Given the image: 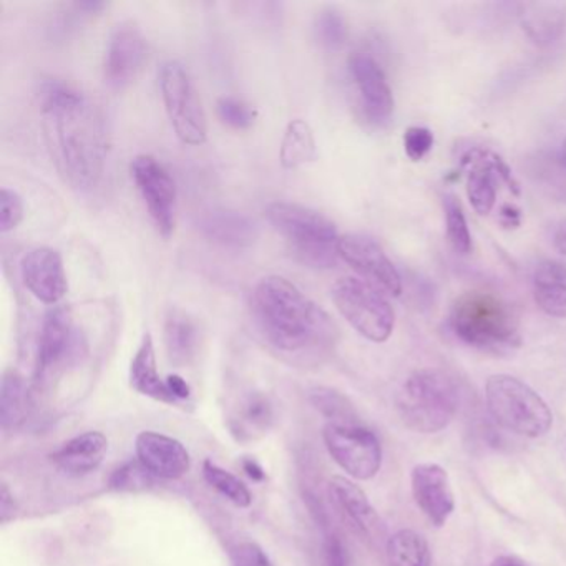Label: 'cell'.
Wrapping results in <instances>:
<instances>
[{"label": "cell", "instance_id": "cell-40", "mask_svg": "<svg viewBox=\"0 0 566 566\" xmlns=\"http://www.w3.org/2000/svg\"><path fill=\"white\" fill-rule=\"evenodd\" d=\"M324 555H326V566H350L349 552L344 545L343 539L336 533H331L324 545Z\"/></svg>", "mask_w": 566, "mask_h": 566}, {"label": "cell", "instance_id": "cell-28", "mask_svg": "<svg viewBox=\"0 0 566 566\" xmlns=\"http://www.w3.org/2000/svg\"><path fill=\"white\" fill-rule=\"evenodd\" d=\"M317 158L316 138L307 122L296 118L290 122L281 142L280 160L286 170H294L301 165Z\"/></svg>", "mask_w": 566, "mask_h": 566}, {"label": "cell", "instance_id": "cell-41", "mask_svg": "<svg viewBox=\"0 0 566 566\" xmlns=\"http://www.w3.org/2000/svg\"><path fill=\"white\" fill-rule=\"evenodd\" d=\"M18 513V502H15L14 493L9 490L8 483H2V492H0V520L2 523L11 522Z\"/></svg>", "mask_w": 566, "mask_h": 566}, {"label": "cell", "instance_id": "cell-33", "mask_svg": "<svg viewBox=\"0 0 566 566\" xmlns=\"http://www.w3.org/2000/svg\"><path fill=\"white\" fill-rule=\"evenodd\" d=\"M310 399L313 406L324 416L329 417L333 423H359L353 403L337 390L316 387L311 390Z\"/></svg>", "mask_w": 566, "mask_h": 566}, {"label": "cell", "instance_id": "cell-34", "mask_svg": "<svg viewBox=\"0 0 566 566\" xmlns=\"http://www.w3.org/2000/svg\"><path fill=\"white\" fill-rule=\"evenodd\" d=\"M314 38L326 51H339L347 41L346 19L337 9H323L314 19Z\"/></svg>", "mask_w": 566, "mask_h": 566}, {"label": "cell", "instance_id": "cell-43", "mask_svg": "<svg viewBox=\"0 0 566 566\" xmlns=\"http://www.w3.org/2000/svg\"><path fill=\"white\" fill-rule=\"evenodd\" d=\"M243 470L251 480H254V482H263V480L266 479V473H264L263 467H261L256 460L244 459Z\"/></svg>", "mask_w": 566, "mask_h": 566}, {"label": "cell", "instance_id": "cell-44", "mask_svg": "<svg viewBox=\"0 0 566 566\" xmlns=\"http://www.w3.org/2000/svg\"><path fill=\"white\" fill-rule=\"evenodd\" d=\"M553 244H555V250L558 251V253L565 254L566 256V220L562 221L558 230H556Z\"/></svg>", "mask_w": 566, "mask_h": 566}, {"label": "cell", "instance_id": "cell-23", "mask_svg": "<svg viewBox=\"0 0 566 566\" xmlns=\"http://www.w3.org/2000/svg\"><path fill=\"white\" fill-rule=\"evenodd\" d=\"M520 24L526 38L538 45L555 44L566 29V4L563 2H535L522 6Z\"/></svg>", "mask_w": 566, "mask_h": 566}, {"label": "cell", "instance_id": "cell-47", "mask_svg": "<svg viewBox=\"0 0 566 566\" xmlns=\"http://www.w3.org/2000/svg\"><path fill=\"white\" fill-rule=\"evenodd\" d=\"M562 157L565 158V161H566V138H565V142H563Z\"/></svg>", "mask_w": 566, "mask_h": 566}, {"label": "cell", "instance_id": "cell-20", "mask_svg": "<svg viewBox=\"0 0 566 566\" xmlns=\"http://www.w3.org/2000/svg\"><path fill=\"white\" fill-rule=\"evenodd\" d=\"M463 165L469 167L467 174V197L476 213H492L499 195L500 177L496 171L495 154L483 150H470L463 157Z\"/></svg>", "mask_w": 566, "mask_h": 566}, {"label": "cell", "instance_id": "cell-4", "mask_svg": "<svg viewBox=\"0 0 566 566\" xmlns=\"http://www.w3.org/2000/svg\"><path fill=\"white\" fill-rule=\"evenodd\" d=\"M462 402V387L455 376L442 369H419L410 374L397 396L400 419L417 433H437L455 419Z\"/></svg>", "mask_w": 566, "mask_h": 566}, {"label": "cell", "instance_id": "cell-29", "mask_svg": "<svg viewBox=\"0 0 566 566\" xmlns=\"http://www.w3.org/2000/svg\"><path fill=\"white\" fill-rule=\"evenodd\" d=\"M386 556L387 566H432L429 543L409 528L399 530L387 539Z\"/></svg>", "mask_w": 566, "mask_h": 566}, {"label": "cell", "instance_id": "cell-37", "mask_svg": "<svg viewBox=\"0 0 566 566\" xmlns=\"http://www.w3.org/2000/svg\"><path fill=\"white\" fill-rule=\"evenodd\" d=\"M24 200L18 191L2 188L0 191V233H11L24 220Z\"/></svg>", "mask_w": 566, "mask_h": 566}, {"label": "cell", "instance_id": "cell-12", "mask_svg": "<svg viewBox=\"0 0 566 566\" xmlns=\"http://www.w3.org/2000/svg\"><path fill=\"white\" fill-rule=\"evenodd\" d=\"M339 256L346 261L367 284L382 294L400 296L402 277L380 244L364 234H344L339 240Z\"/></svg>", "mask_w": 566, "mask_h": 566}, {"label": "cell", "instance_id": "cell-35", "mask_svg": "<svg viewBox=\"0 0 566 566\" xmlns=\"http://www.w3.org/2000/svg\"><path fill=\"white\" fill-rule=\"evenodd\" d=\"M217 114L221 124L233 128V130H248L253 127L258 118V112L248 102H244L243 98L231 97V95L218 101Z\"/></svg>", "mask_w": 566, "mask_h": 566}, {"label": "cell", "instance_id": "cell-8", "mask_svg": "<svg viewBox=\"0 0 566 566\" xmlns=\"http://www.w3.org/2000/svg\"><path fill=\"white\" fill-rule=\"evenodd\" d=\"M160 91L178 140L190 147L203 145L208 135L207 114L190 74L180 62L161 65Z\"/></svg>", "mask_w": 566, "mask_h": 566}, {"label": "cell", "instance_id": "cell-2", "mask_svg": "<svg viewBox=\"0 0 566 566\" xmlns=\"http://www.w3.org/2000/svg\"><path fill=\"white\" fill-rule=\"evenodd\" d=\"M251 314L266 343L287 356L326 353L339 333L333 317L283 276L254 286Z\"/></svg>", "mask_w": 566, "mask_h": 566}, {"label": "cell", "instance_id": "cell-7", "mask_svg": "<svg viewBox=\"0 0 566 566\" xmlns=\"http://www.w3.org/2000/svg\"><path fill=\"white\" fill-rule=\"evenodd\" d=\"M333 301L340 316L370 343L392 336L396 314L380 291L357 277H343L333 286Z\"/></svg>", "mask_w": 566, "mask_h": 566}, {"label": "cell", "instance_id": "cell-15", "mask_svg": "<svg viewBox=\"0 0 566 566\" xmlns=\"http://www.w3.org/2000/svg\"><path fill=\"white\" fill-rule=\"evenodd\" d=\"M410 486L413 502L426 518L437 528L446 525L455 510L449 472L439 463H417L410 473Z\"/></svg>", "mask_w": 566, "mask_h": 566}, {"label": "cell", "instance_id": "cell-5", "mask_svg": "<svg viewBox=\"0 0 566 566\" xmlns=\"http://www.w3.org/2000/svg\"><path fill=\"white\" fill-rule=\"evenodd\" d=\"M266 218L271 227L286 240L293 256L314 270H329L339 260V240L336 224L319 211L290 201L268 205Z\"/></svg>", "mask_w": 566, "mask_h": 566}, {"label": "cell", "instance_id": "cell-6", "mask_svg": "<svg viewBox=\"0 0 566 566\" xmlns=\"http://www.w3.org/2000/svg\"><path fill=\"white\" fill-rule=\"evenodd\" d=\"M485 402L492 419L515 436L539 439L553 427L548 403L528 384L509 374L489 377Z\"/></svg>", "mask_w": 566, "mask_h": 566}, {"label": "cell", "instance_id": "cell-19", "mask_svg": "<svg viewBox=\"0 0 566 566\" xmlns=\"http://www.w3.org/2000/svg\"><path fill=\"white\" fill-rule=\"evenodd\" d=\"M200 231L213 243L233 250L253 247L260 234L256 223L250 217L228 208L207 211L200 218Z\"/></svg>", "mask_w": 566, "mask_h": 566}, {"label": "cell", "instance_id": "cell-17", "mask_svg": "<svg viewBox=\"0 0 566 566\" xmlns=\"http://www.w3.org/2000/svg\"><path fill=\"white\" fill-rule=\"evenodd\" d=\"M137 459L155 479L180 480L190 472L191 459L180 440L145 430L135 439Z\"/></svg>", "mask_w": 566, "mask_h": 566}, {"label": "cell", "instance_id": "cell-3", "mask_svg": "<svg viewBox=\"0 0 566 566\" xmlns=\"http://www.w3.org/2000/svg\"><path fill=\"white\" fill-rule=\"evenodd\" d=\"M457 339L483 353L506 356L522 346L518 317L509 303L489 291H465L453 301L449 317Z\"/></svg>", "mask_w": 566, "mask_h": 566}, {"label": "cell", "instance_id": "cell-21", "mask_svg": "<svg viewBox=\"0 0 566 566\" xmlns=\"http://www.w3.org/2000/svg\"><path fill=\"white\" fill-rule=\"evenodd\" d=\"M107 450V437L92 430L67 440L61 449L52 453L51 459L69 475H87L102 465Z\"/></svg>", "mask_w": 566, "mask_h": 566}, {"label": "cell", "instance_id": "cell-22", "mask_svg": "<svg viewBox=\"0 0 566 566\" xmlns=\"http://www.w3.org/2000/svg\"><path fill=\"white\" fill-rule=\"evenodd\" d=\"M273 423L274 407L270 397L261 392H251L244 396L234 412H231L228 427L238 442L248 443L266 436Z\"/></svg>", "mask_w": 566, "mask_h": 566}, {"label": "cell", "instance_id": "cell-42", "mask_svg": "<svg viewBox=\"0 0 566 566\" xmlns=\"http://www.w3.org/2000/svg\"><path fill=\"white\" fill-rule=\"evenodd\" d=\"M167 384L168 389H170V392L174 394V397L178 400V403H180L181 400L190 399L191 389L184 377L177 376V374H171V376L167 377Z\"/></svg>", "mask_w": 566, "mask_h": 566}, {"label": "cell", "instance_id": "cell-45", "mask_svg": "<svg viewBox=\"0 0 566 566\" xmlns=\"http://www.w3.org/2000/svg\"><path fill=\"white\" fill-rule=\"evenodd\" d=\"M502 220L505 221V224H509V227H518L520 224V211L516 210V208L510 207V205H506V207H503L502 210Z\"/></svg>", "mask_w": 566, "mask_h": 566}, {"label": "cell", "instance_id": "cell-27", "mask_svg": "<svg viewBox=\"0 0 566 566\" xmlns=\"http://www.w3.org/2000/svg\"><path fill=\"white\" fill-rule=\"evenodd\" d=\"M526 175L553 201L566 205V161L555 154H536L525 161Z\"/></svg>", "mask_w": 566, "mask_h": 566}, {"label": "cell", "instance_id": "cell-38", "mask_svg": "<svg viewBox=\"0 0 566 566\" xmlns=\"http://www.w3.org/2000/svg\"><path fill=\"white\" fill-rule=\"evenodd\" d=\"M433 147V134L426 127L407 128L403 135V150L412 161H420Z\"/></svg>", "mask_w": 566, "mask_h": 566}, {"label": "cell", "instance_id": "cell-18", "mask_svg": "<svg viewBox=\"0 0 566 566\" xmlns=\"http://www.w3.org/2000/svg\"><path fill=\"white\" fill-rule=\"evenodd\" d=\"M329 496L334 509L343 516L344 522L367 539H376L382 535V520L367 499L364 490L346 479L333 476L329 482Z\"/></svg>", "mask_w": 566, "mask_h": 566}, {"label": "cell", "instance_id": "cell-32", "mask_svg": "<svg viewBox=\"0 0 566 566\" xmlns=\"http://www.w3.org/2000/svg\"><path fill=\"white\" fill-rule=\"evenodd\" d=\"M443 213H446L447 238L450 247L459 254H469L473 247L472 234H470L462 203L455 195L447 193L443 197Z\"/></svg>", "mask_w": 566, "mask_h": 566}, {"label": "cell", "instance_id": "cell-31", "mask_svg": "<svg viewBox=\"0 0 566 566\" xmlns=\"http://www.w3.org/2000/svg\"><path fill=\"white\" fill-rule=\"evenodd\" d=\"M203 476L207 480L208 485L213 486L218 493L230 500L233 505L240 506V509H248L253 502V495H251L250 489L241 482L238 476L233 473L227 472L221 469L217 463L207 460L203 463Z\"/></svg>", "mask_w": 566, "mask_h": 566}, {"label": "cell", "instance_id": "cell-36", "mask_svg": "<svg viewBox=\"0 0 566 566\" xmlns=\"http://www.w3.org/2000/svg\"><path fill=\"white\" fill-rule=\"evenodd\" d=\"M155 476L142 465L140 460L127 462L115 470L111 476V486L118 492H140L154 485Z\"/></svg>", "mask_w": 566, "mask_h": 566}, {"label": "cell", "instance_id": "cell-16", "mask_svg": "<svg viewBox=\"0 0 566 566\" xmlns=\"http://www.w3.org/2000/svg\"><path fill=\"white\" fill-rule=\"evenodd\" d=\"M21 276L32 296L44 304H57L69 290L64 260L54 248H34L21 260Z\"/></svg>", "mask_w": 566, "mask_h": 566}, {"label": "cell", "instance_id": "cell-11", "mask_svg": "<svg viewBox=\"0 0 566 566\" xmlns=\"http://www.w3.org/2000/svg\"><path fill=\"white\" fill-rule=\"evenodd\" d=\"M130 171L155 227L170 238L177 224V185L170 171L151 155L135 158Z\"/></svg>", "mask_w": 566, "mask_h": 566}, {"label": "cell", "instance_id": "cell-30", "mask_svg": "<svg viewBox=\"0 0 566 566\" xmlns=\"http://www.w3.org/2000/svg\"><path fill=\"white\" fill-rule=\"evenodd\" d=\"M29 390L18 373H6L0 390V423L2 429H18L28 412Z\"/></svg>", "mask_w": 566, "mask_h": 566}, {"label": "cell", "instance_id": "cell-24", "mask_svg": "<svg viewBox=\"0 0 566 566\" xmlns=\"http://www.w3.org/2000/svg\"><path fill=\"white\" fill-rule=\"evenodd\" d=\"M130 386L142 396L150 397L158 402L178 406V400L168 389L167 379L158 374L157 354H155L154 337L145 334L140 347L135 353L130 364Z\"/></svg>", "mask_w": 566, "mask_h": 566}, {"label": "cell", "instance_id": "cell-9", "mask_svg": "<svg viewBox=\"0 0 566 566\" xmlns=\"http://www.w3.org/2000/svg\"><path fill=\"white\" fill-rule=\"evenodd\" d=\"M324 443L334 462L356 480L374 479L382 467L379 437L360 423H327Z\"/></svg>", "mask_w": 566, "mask_h": 566}, {"label": "cell", "instance_id": "cell-26", "mask_svg": "<svg viewBox=\"0 0 566 566\" xmlns=\"http://www.w3.org/2000/svg\"><path fill=\"white\" fill-rule=\"evenodd\" d=\"M165 347L175 366H187L195 359L200 346V331L190 314L171 307L165 317Z\"/></svg>", "mask_w": 566, "mask_h": 566}, {"label": "cell", "instance_id": "cell-1", "mask_svg": "<svg viewBox=\"0 0 566 566\" xmlns=\"http://www.w3.org/2000/svg\"><path fill=\"white\" fill-rule=\"evenodd\" d=\"M39 102L59 170L75 190H94L107 158V132L97 105L61 78L42 82Z\"/></svg>", "mask_w": 566, "mask_h": 566}, {"label": "cell", "instance_id": "cell-13", "mask_svg": "<svg viewBox=\"0 0 566 566\" xmlns=\"http://www.w3.org/2000/svg\"><path fill=\"white\" fill-rule=\"evenodd\" d=\"M347 65L359 94L364 118L374 127H384L389 124L396 102L379 62L367 52H354Z\"/></svg>", "mask_w": 566, "mask_h": 566}, {"label": "cell", "instance_id": "cell-46", "mask_svg": "<svg viewBox=\"0 0 566 566\" xmlns=\"http://www.w3.org/2000/svg\"><path fill=\"white\" fill-rule=\"evenodd\" d=\"M490 566H528L523 559L516 558V556L512 555H500L493 559L492 565Z\"/></svg>", "mask_w": 566, "mask_h": 566}, {"label": "cell", "instance_id": "cell-14", "mask_svg": "<svg viewBox=\"0 0 566 566\" xmlns=\"http://www.w3.org/2000/svg\"><path fill=\"white\" fill-rule=\"evenodd\" d=\"M147 39L134 22H122L112 31L105 49L104 77L112 88H125L138 77L147 62Z\"/></svg>", "mask_w": 566, "mask_h": 566}, {"label": "cell", "instance_id": "cell-39", "mask_svg": "<svg viewBox=\"0 0 566 566\" xmlns=\"http://www.w3.org/2000/svg\"><path fill=\"white\" fill-rule=\"evenodd\" d=\"M233 566H273V563L260 545L244 542L234 548Z\"/></svg>", "mask_w": 566, "mask_h": 566}, {"label": "cell", "instance_id": "cell-25", "mask_svg": "<svg viewBox=\"0 0 566 566\" xmlns=\"http://www.w3.org/2000/svg\"><path fill=\"white\" fill-rule=\"evenodd\" d=\"M533 300L546 316L566 319V266L559 261H542L533 271Z\"/></svg>", "mask_w": 566, "mask_h": 566}, {"label": "cell", "instance_id": "cell-10", "mask_svg": "<svg viewBox=\"0 0 566 566\" xmlns=\"http://www.w3.org/2000/svg\"><path fill=\"white\" fill-rule=\"evenodd\" d=\"M85 344L74 316L64 307L51 311L42 323L39 336L38 360H35V386H44L51 377L61 373L65 366L78 359L84 353Z\"/></svg>", "mask_w": 566, "mask_h": 566}]
</instances>
